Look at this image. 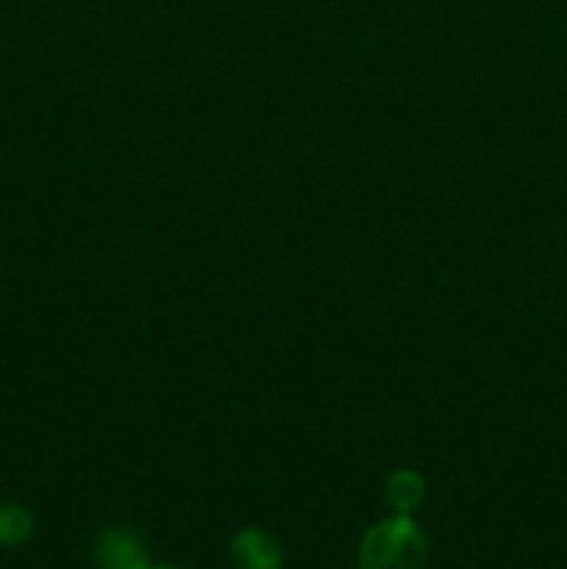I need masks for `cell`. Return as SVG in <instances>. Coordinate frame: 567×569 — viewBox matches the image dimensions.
I'll use <instances>...</instances> for the list:
<instances>
[{
	"mask_svg": "<svg viewBox=\"0 0 567 569\" xmlns=\"http://www.w3.org/2000/svg\"><path fill=\"white\" fill-rule=\"evenodd\" d=\"M98 569H150V548L131 528H109L94 539Z\"/></svg>",
	"mask_w": 567,
	"mask_h": 569,
	"instance_id": "cell-2",
	"label": "cell"
},
{
	"mask_svg": "<svg viewBox=\"0 0 567 569\" xmlns=\"http://www.w3.org/2000/svg\"><path fill=\"white\" fill-rule=\"evenodd\" d=\"M384 500L392 515H415L426 500V478L411 467L389 472L387 483H384Z\"/></svg>",
	"mask_w": 567,
	"mask_h": 569,
	"instance_id": "cell-4",
	"label": "cell"
},
{
	"mask_svg": "<svg viewBox=\"0 0 567 569\" xmlns=\"http://www.w3.org/2000/svg\"><path fill=\"white\" fill-rule=\"evenodd\" d=\"M150 569H183V567H172V565H153Z\"/></svg>",
	"mask_w": 567,
	"mask_h": 569,
	"instance_id": "cell-6",
	"label": "cell"
},
{
	"mask_svg": "<svg viewBox=\"0 0 567 569\" xmlns=\"http://www.w3.org/2000/svg\"><path fill=\"white\" fill-rule=\"evenodd\" d=\"M37 531V520L20 503H0V548H20Z\"/></svg>",
	"mask_w": 567,
	"mask_h": 569,
	"instance_id": "cell-5",
	"label": "cell"
},
{
	"mask_svg": "<svg viewBox=\"0 0 567 569\" xmlns=\"http://www.w3.org/2000/svg\"><path fill=\"white\" fill-rule=\"evenodd\" d=\"M233 569H284V548L265 528H242L228 542Z\"/></svg>",
	"mask_w": 567,
	"mask_h": 569,
	"instance_id": "cell-3",
	"label": "cell"
},
{
	"mask_svg": "<svg viewBox=\"0 0 567 569\" xmlns=\"http://www.w3.org/2000/svg\"><path fill=\"white\" fill-rule=\"evenodd\" d=\"M428 537L415 515H389L370 526L356 550L359 569H422Z\"/></svg>",
	"mask_w": 567,
	"mask_h": 569,
	"instance_id": "cell-1",
	"label": "cell"
}]
</instances>
